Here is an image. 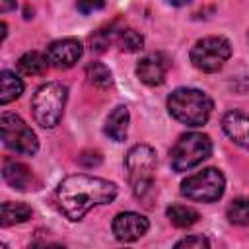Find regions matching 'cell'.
<instances>
[{
  "mask_svg": "<svg viewBox=\"0 0 249 249\" xmlns=\"http://www.w3.org/2000/svg\"><path fill=\"white\" fill-rule=\"evenodd\" d=\"M115 196H117L115 183L86 173H76L62 179L56 191L58 206L64 212V216L72 222L80 220L93 206L113 202Z\"/></svg>",
  "mask_w": 249,
  "mask_h": 249,
  "instance_id": "cell-1",
  "label": "cell"
},
{
  "mask_svg": "<svg viewBox=\"0 0 249 249\" xmlns=\"http://www.w3.org/2000/svg\"><path fill=\"white\" fill-rule=\"evenodd\" d=\"M212 99L195 88H177L167 97V111L187 126H202L212 113Z\"/></svg>",
  "mask_w": 249,
  "mask_h": 249,
  "instance_id": "cell-2",
  "label": "cell"
},
{
  "mask_svg": "<svg viewBox=\"0 0 249 249\" xmlns=\"http://www.w3.org/2000/svg\"><path fill=\"white\" fill-rule=\"evenodd\" d=\"M126 177L130 189L136 198H144L154 185V171H156V152L148 144H136L128 150L124 158Z\"/></svg>",
  "mask_w": 249,
  "mask_h": 249,
  "instance_id": "cell-3",
  "label": "cell"
},
{
  "mask_svg": "<svg viewBox=\"0 0 249 249\" xmlns=\"http://www.w3.org/2000/svg\"><path fill=\"white\" fill-rule=\"evenodd\" d=\"M66 95H68V89L60 82H49V84L41 86L31 99L33 119L45 128L56 126L58 121L62 119Z\"/></svg>",
  "mask_w": 249,
  "mask_h": 249,
  "instance_id": "cell-4",
  "label": "cell"
},
{
  "mask_svg": "<svg viewBox=\"0 0 249 249\" xmlns=\"http://www.w3.org/2000/svg\"><path fill=\"white\" fill-rule=\"evenodd\" d=\"M210 152H212V142L206 134L187 132V134H181L173 144L169 152V161L175 171H189L191 167L206 160Z\"/></svg>",
  "mask_w": 249,
  "mask_h": 249,
  "instance_id": "cell-5",
  "label": "cell"
},
{
  "mask_svg": "<svg viewBox=\"0 0 249 249\" xmlns=\"http://www.w3.org/2000/svg\"><path fill=\"white\" fill-rule=\"evenodd\" d=\"M226 179L220 169L206 167L181 183V195L195 202H214L224 195Z\"/></svg>",
  "mask_w": 249,
  "mask_h": 249,
  "instance_id": "cell-6",
  "label": "cell"
},
{
  "mask_svg": "<svg viewBox=\"0 0 249 249\" xmlns=\"http://www.w3.org/2000/svg\"><path fill=\"white\" fill-rule=\"evenodd\" d=\"M231 56V45L224 37H204L195 43L191 49V62L202 72H218L224 62Z\"/></svg>",
  "mask_w": 249,
  "mask_h": 249,
  "instance_id": "cell-7",
  "label": "cell"
},
{
  "mask_svg": "<svg viewBox=\"0 0 249 249\" xmlns=\"http://www.w3.org/2000/svg\"><path fill=\"white\" fill-rule=\"evenodd\" d=\"M0 130L4 144L23 156H33L39 150L37 134L25 124V121L14 113H2L0 117Z\"/></svg>",
  "mask_w": 249,
  "mask_h": 249,
  "instance_id": "cell-8",
  "label": "cell"
},
{
  "mask_svg": "<svg viewBox=\"0 0 249 249\" xmlns=\"http://www.w3.org/2000/svg\"><path fill=\"white\" fill-rule=\"evenodd\" d=\"M82 43L78 39H72V37H66V39H58V41H53L49 47H47V58H49V64H53L54 68H70L78 62V58L82 56Z\"/></svg>",
  "mask_w": 249,
  "mask_h": 249,
  "instance_id": "cell-9",
  "label": "cell"
},
{
  "mask_svg": "<svg viewBox=\"0 0 249 249\" xmlns=\"http://www.w3.org/2000/svg\"><path fill=\"white\" fill-rule=\"evenodd\" d=\"M148 228H150L148 220L136 212H121L113 220V233L119 241H124V243L136 241L148 231Z\"/></svg>",
  "mask_w": 249,
  "mask_h": 249,
  "instance_id": "cell-10",
  "label": "cell"
},
{
  "mask_svg": "<svg viewBox=\"0 0 249 249\" xmlns=\"http://www.w3.org/2000/svg\"><path fill=\"white\" fill-rule=\"evenodd\" d=\"M165 72H167V60L160 53L146 54L136 64V76L146 86H160V84H163Z\"/></svg>",
  "mask_w": 249,
  "mask_h": 249,
  "instance_id": "cell-11",
  "label": "cell"
},
{
  "mask_svg": "<svg viewBox=\"0 0 249 249\" xmlns=\"http://www.w3.org/2000/svg\"><path fill=\"white\" fill-rule=\"evenodd\" d=\"M222 128L231 142L249 150V113L230 111L222 119Z\"/></svg>",
  "mask_w": 249,
  "mask_h": 249,
  "instance_id": "cell-12",
  "label": "cell"
},
{
  "mask_svg": "<svg viewBox=\"0 0 249 249\" xmlns=\"http://www.w3.org/2000/svg\"><path fill=\"white\" fill-rule=\"evenodd\" d=\"M128 121H130L128 107H124V105L115 107L113 113L107 117V123H105V134H107L109 138H113L115 142H123V140L126 138Z\"/></svg>",
  "mask_w": 249,
  "mask_h": 249,
  "instance_id": "cell-13",
  "label": "cell"
},
{
  "mask_svg": "<svg viewBox=\"0 0 249 249\" xmlns=\"http://www.w3.org/2000/svg\"><path fill=\"white\" fill-rule=\"evenodd\" d=\"M2 177H4V181L10 187H14L18 191L27 189L29 183H31V171H29V167L23 165V163H19V161H16V160H6L4 161Z\"/></svg>",
  "mask_w": 249,
  "mask_h": 249,
  "instance_id": "cell-14",
  "label": "cell"
},
{
  "mask_svg": "<svg viewBox=\"0 0 249 249\" xmlns=\"http://www.w3.org/2000/svg\"><path fill=\"white\" fill-rule=\"evenodd\" d=\"M31 218V208L23 202H2L0 208V224L4 228L27 222Z\"/></svg>",
  "mask_w": 249,
  "mask_h": 249,
  "instance_id": "cell-15",
  "label": "cell"
},
{
  "mask_svg": "<svg viewBox=\"0 0 249 249\" xmlns=\"http://www.w3.org/2000/svg\"><path fill=\"white\" fill-rule=\"evenodd\" d=\"M47 68H49L47 54H41L37 51H29L18 60V70L25 76H41L47 72Z\"/></svg>",
  "mask_w": 249,
  "mask_h": 249,
  "instance_id": "cell-16",
  "label": "cell"
},
{
  "mask_svg": "<svg viewBox=\"0 0 249 249\" xmlns=\"http://www.w3.org/2000/svg\"><path fill=\"white\" fill-rule=\"evenodd\" d=\"M0 84H2V89H0V103L2 105H8L10 101L18 99L23 91V82L10 70L0 72Z\"/></svg>",
  "mask_w": 249,
  "mask_h": 249,
  "instance_id": "cell-17",
  "label": "cell"
},
{
  "mask_svg": "<svg viewBox=\"0 0 249 249\" xmlns=\"http://www.w3.org/2000/svg\"><path fill=\"white\" fill-rule=\"evenodd\" d=\"M169 222L177 228H191L196 220H198V212L189 208V206H183V204H171L167 206L165 210Z\"/></svg>",
  "mask_w": 249,
  "mask_h": 249,
  "instance_id": "cell-18",
  "label": "cell"
},
{
  "mask_svg": "<svg viewBox=\"0 0 249 249\" xmlns=\"http://www.w3.org/2000/svg\"><path fill=\"white\" fill-rule=\"evenodd\" d=\"M86 78L89 80V84H93L95 88H101V89H105L113 84L111 70L101 62H89L86 66Z\"/></svg>",
  "mask_w": 249,
  "mask_h": 249,
  "instance_id": "cell-19",
  "label": "cell"
},
{
  "mask_svg": "<svg viewBox=\"0 0 249 249\" xmlns=\"http://www.w3.org/2000/svg\"><path fill=\"white\" fill-rule=\"evenodd\" d=\"M226 216L235 226H249V198L239 196V198L231 200L226 210Z\"/></svg>",
  "mask_w": 249,
  "mask_h": 249,
  "instance_id": "cell-20",
  "label": "cell"
},
{
  "mask_svg": "<svg viewBox=\"0 0 249 249\" xmlns=\"http://www.w3.org/2000/svg\"><path fill=\"white\" fill-rule=\"evenodd\" d=\"M117 45H119L121 51L136 53V51L142 49L144 39H142V35H140L138 31H134V29H130V27H126V29L123 27V29H119V33H117Z\"/></svg>",
  "mask_w": 249,
  "mask_h": 249,
  "instance_id": "cell-21",
  "label": "cell"
},
{
  "mask_svg": "<svg viewBox=\"0 0 249 249\" xmlns=\"http://www.w3.org/2000/svg\"><path fill=\"white\" fill-rule=\"evenodd\" d=\"M175 247H177V249H181V247H196V249H202V247H210V243H208V239L202 237V235H189V237L177 241Z\"/></svg>",
  "mask_w": 249,
  "mask_h": 249,
  "instance_id": "cell-22",
  "label": "cell"
},
{
  "mask_svg": "<svg viewBox=\"0 0 249 249\" xmlns=\"http://www.w3.org/2000/svg\"><path fill=\"white\" fill-rule=\"evenodd\" d=\"M105 2H107V0H78L76 6H78V10H80L82 14H91V12L101 10V8L105 6Z\"/></svg>",
  "mask_w": 249,
  "mask_h": 249,
  "instance_id": "cell-23",
  "label": "cell"
},
{
  "mask_svg": "<svg viewBox=\"0 0 249 249\" xmlns=\"http://www.w3.org/2000/svg\"><path fill=\"white\" fill-rule=\"evenodd\" d=\"M16 8V0H0V10L2 12H10Z\"/></svg>",
  "mask_w": 249,
  "mask_h": 249,
  "instance_id": "cell-24",
  "label": "cell"
},
{
  "mask_svg": "<svg viewBox=\"0 0 249 249\" xmlns=\"http://www.w3.org/2000/svg\"><path fill=\"white\" fill-rule=\"evenodd\" d=\"M171 6H187V4H191L193 0H167Z\"/></svg>",
  "mask_w": 249,
  "mask_h": 249,
  "instance_id": "cell-25",
  "label": "cell"
}]
</instances>
